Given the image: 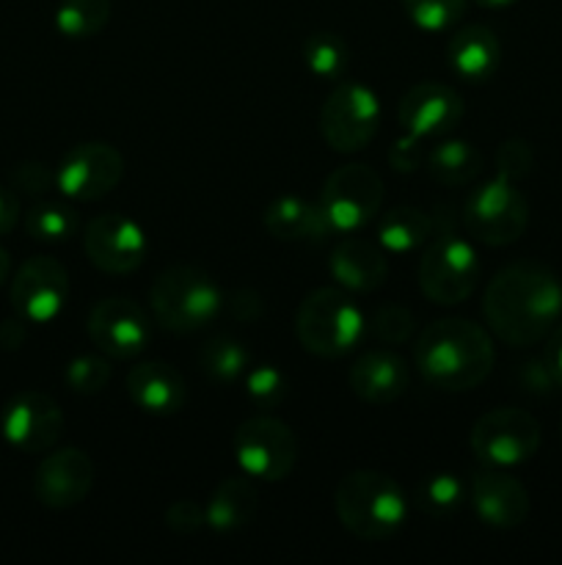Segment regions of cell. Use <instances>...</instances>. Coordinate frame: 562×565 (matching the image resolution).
Segmentation results:
<instances>
[{
  "instance_id": "cell-1",
  "label": "cell",
  "mask_w": 562,
  "mask_h": 565,
  "mask_svg": "<svg viewBox=\"0 0 562 565\" xmlns=\"http://www.w3.org/2000/svg\"><path fill=\"white\" fill-rule=\"evenodd\" d=\"M483 312L501 342L529 348L560 326L562 281L540 263H512L488 281Z\"/></svg>"
},
{
  "instance_id": "cell-2",
  "label": "cell",
  "mask_w": 562,
  "mask_h": 565,
  "mask_svg": "<svg viewBox=\"0 0 562 565\" xmlns=\"http://www.w3.org/2000/svg\"><path fill=\"white\" fill-rule=\"evenodd\" d=\"M494 342L483 326L461 318H444L424 326L413 348L419 375L444 392H468L494 370Z\"/></svg>"
},
{
  "instance_id": "cell-3",
  "label": "cell",
  "mask_w": 562,
  "mask_h": 565,
  "mask_svg": "<svg viewBox=\"0 0 562 565\" xmlns=\"http://www.w3.org/2000/svg\"><path fill=\"white\" fill-rule=\"evenodd\" d=\"M334 508L342 527L361 541L391 539L408 519V500L397 480L369 469H358L339 480Z\"/></svg>"
},
{
  "instance_id": "cell-4",
  "label": "cell",
  "mask_w": 562,
  "mask_h": 565,
  "mask_svg": "<svg viewBox=\"0 0 562 565\" xmlns=\"http://www.w3.org/2000/svg\"><path fill=\"white\" fill-rule=\"evenodd\" d=\"M295 334L303 351L320 359H339L364 340L367 318L345 287H320L298 307Z\"/></svg>"
},
{
  "instance_id": "cell-5",
  "label": "cell",
  "mask_w": 562,
  "mask_h": 565,
  "mask_svg": "<svg viewBox=\"0 0 562 565\" xmlns=\"http://www.w3.org/2000/svg\"><path fill=\"white\" fill-rule=\"evenodd\" d=\"M149 307L160 326L176 334L207 329L224 309V292L213 276L193 265H171L149 290Z\"/></svg>"
},
{
  "instance_id": "cell-6",
  "label": "cell",
  "mask_w": 562,
  "mask_h": 565,
  "mask_svg": "<svg viewBox=\"0 0 562 565\" xmlns=\"http://www.w3.org/2000/svg\"><path fill=\"white\" fill-rule=\"evenodd\" d=\"M320 210L334 235H356L380 213L383 180L369 166H339L320 191Z\"/></svg>"
},
{
  "instance_id": "cell-7",
  "label": "cell",
  "mask_w": 562,
  "mask_h": 565,
  "mask_svg": "<svg viewBox=\"0 0 562 565\" xmlns=\"http://www.w3.org/2000/svg\"><path fill=\"white\" fill-rule=\"evenodd\" d=\"M529 204L516 182L496 174L468 193L463 204V226L485 246H510L527 232Z\"/></svg>"
},
{
  "instance_id": "cell-8",
  "label": "cell",
  "mask_w": 562,
  "mask_h": 565,
  "mask_svg": "<svg viewBox=\"0 0 562 565\" xmlns=\"http://www.w3.org/2000/svg\"><path fill=\"white\" fill-rule=\"evenodd\" d=\"M479 265L477 248L452 232L435 237L428 248H424L422 259H419V287H422L424 298L441 307H455L463 303L479 285Z\"/></svg>"
},
{
  "instance_id": "cell-9",
  "label": "cell",
  "mask_w": 562,
  "mask_h": 565,
  "mask_svg": "<svg viewBox=\"0 0 562 565\" xmlns=\"http://www.w3.org/2000/svg\"><path fill=\"white\" fill-rule=\"evenodd\" d=\"M380 125L378 94L364 83L342 81L320 108V132L334 152H361Z\"/></svg>"
},
{
  "instance_id": "cell-10",
  "label": "cell",
  "mask_w": 562,
  "mask_h": 565,
  "mask_svg": "<svg viewBox=\"0 0 562 565\" xmlns=\"http://www.w3.org/2000/svg\"><path fill=\"white\" fill-rule=\"evenodd\" d=\"M235 461L246 478L279 483L290 478L298 461V439L275 417H251L235 430Z\"/></svg>"
},
{
  "instance_id": "cell-11",
  "label": "cell",
  "mask_w": 562,
  "mask_h": 565,
  "mask_svg": "<svg viewBox=\"0 0 562 565\" xmlns=\"http://www.w3.org/2000/svg\"><path fill=\"white\" fill-rule=\"evenodd\" d=\"M540 425L523 408H494L483 414L472 428V450L485 467H521L538 452Z\"/></svg>"
},
{
  "instance_id": "cell-12",
  "label": "cell",
  "mask_w": 562,
  "mask_h": 565,
  "mask_svg": "<svg viewBox=\"0 0 562 565\" xmlns=\"http://www.w3.org/2000/svg\"><path fill=\"white\" fill-rule=\"evenodd\" d=\"M125 177V158L119 149L102 141H86L72 147L61 158L58 171H55V185L72 202H97Z\"/></svg>"
},
{
  "instance_id": "cell-13",
  "label": "cell",
  "mask_w": 562,
  "mask_h": 565,
  "mask_svg": "<svg viewBox=\"0 0 562 565\" xmlns=\"http://www.w3.org/2000/svg\"><path fill=\"white\" fill-rule=\"evenodd\" d=\"M69 298V274L53 257H31L11 279V307L25 323H53Z\"/></svg>"
},
{
  "instance_id": "cell-14",
  "label": "cell",
  "mask_w": 562,
  "mask_h": 565,
  "mask_svg": "<svg viewBox=\"0 0 562 565\" xmlns=\"http://www.w3.org/2000/svg\"><path fill=\"white\" fill-rule=\"evenodd\" d=\"M147 235L132 218L102 213L83 230V252L102 274H132L147 259Z\"/></svg>"
},
{
  "instance_id": "cell-15",
  "label": "cell",
  "mask_w": 562,
  "mask_h": 565,
  "mask_svg": "<svg viewBox=\"0 0 562 565\" xmlns=\"http://www.w3.org/2000/svg\"><path fill=\"white\" fill-rule=\"evenodd\" d=\"M6 441L22 452H47L64 430V414L58 403L44 392H20L11 397L0 419Z\"/></svg>"
},
{
  "instance_id": "cell-16",
  "label": "cell",
  "mask_w": 562,
  "mask_h": 565,
  "mask_svg": "<svg viewBox=\"0 0 562 565\" xmlns=\"http://www.w3.org/2000/svg\"><path fill=\"white\" fill-rule=\"evenodd\" d=\"M88 337L110 359H132L147 348L152 329L132 298H105L88 315Z\"/></svg>"
},
{
  "instance_id": "cell-17",
  "label": "cell",
  "mask_w": 562,
  "mask_h": 565,
  "mask_svg": "<svg viewBox=\"0 0 562 565\" xmlns=\"http://www.w3.org/2000/svg\"><path fill=\"white\" fill-rule=\"evenodd\" d=\"M94 486V463L88 452L77 447L55 450L39 463L36 478H33V494L44 508L66 511V508L80 505Z\"/></svg>"
},
{
  "instance_id": "cell-18",
  "label": "cell",
  "mask_w": 562,
  "mask_h": 565,
  "mask_svg": "<svg viewBox=\"0 0 562 565\" xmlns=\"http://www.w3.org/2000/svg\"><path fill=\"white\" fill-rule=\"evenodd\" d=\"M402 130L417 138H439L455 130L463 119L461 94L441 83H419L400 99L397 110Z\"/></svg>"
},
{
  "instance_id": "cell-19",
  "label": "cell",
  "mask_w": 562,
  "mask_h": 565,
  "mask_svg": "<svg viewBox=\"0 0 562 565\" xmlns=\"http://www.w3.org/2000/svg\"><path fill=\"white\" fill-rule=\"evenodd\" d=\"M474 513L479 522L496 530L521 527L529 516V494L521 480L505 475L501 469H485L474 475L468 491Z\"/></svg>"
},
{
  "instance_id": "cell-20",
  "label": "cell",
  "mask_w": 562,
  "mask_h": 565,
  "mask_svg": "<svg viewBox=\"0 0 562 565\" xmlns=\"http://www.w3.org/2000/svg\"><path fill=\"white\" fill-rule=\"evenodd\" d=\"M408 381H411L408 362L400 353L386 351V348H375L358 356L347 373L353 395L369 406H389L400 401L408 390Z\"/></svg>"
},
{
  "instance_id": "cell-21",
  "label": "cell",
  "mask_w": 562,
  "mask_h": 565,
  "mask_svg": "<svg viewBox=\"0 0 562 565\" xmlns=\"http://www.w3.org/2000/svg\"><path fill=\"white\" fill-rule=\"evenodd\" d=\"M328 270L336 285L350 292H375L383 287L389 274V259L380 243L367 237H350L339 241L328 257Z\"/></svg>"
},
{
  "instance_id": "cell-22",
  "label": "cell",
  "mask_w": 562,
  "mask_h": 565,
  "mask_svg": "<svg viewBox=\"0 0 562 565\" xmlns=\"http://www.w3.org/2000/svg\"><path fill=\"white\" fill-rule=\"evenodd\" d=\"M127 395L141 412L171 417L185 406V379L165 362H141L127 373Z\"/></svg>"
},
{
  "instance_id": "cell-23",
  "label": "cell",
  "mask_w": 562,
  "mask_h": 565,
  "mask_svg": "<svg viewBox=\"0 0 562 565\" xmlns=\"http://www.w3.org/2000/svg\"><path fill=\"white\" fill-rule=\"evenodd\" d=\"M452 72L466 83H485L501 64V44L488 25H466L452 33L446 47Z\"/></svg>"
},
{
  "instance_id": "cell-24",
  "label": "cell",
  "mask_w": 562,
  "mask_h": 565,
  "mask_svg": "<svg viewBox=\"0 0 562 565\" xmlns=\"http://www.w3.org/2000/svg\"><path fill=\"white\" fill-rule=\"evenodd\" d=\"M264 230L279 241H320L328 235L320 204L301 196H279L264 207Z\"/></svg>"
},
{
  "instance_id": "cell-25",
  "label": "cell",
  "mask_w": 562,
  "mask_h": 565,
  "mask_svg": "<svg viewBox=\"0 0 562 565\" xmlns=\"http://www.w3.org/2000/svg\"><path fill=\"white\" fill-rule=\"evenodd\" d=\"M259 497L257 489L251 486L248 478H224L209 494L207 505V527L218 530V533H231L240 530L257 516Z\"/></svg>"
},
{
  "instance_id": "cell-26",
  "label": "cell",
  "mask_w": 562,
  "mask_h": 565,
  "mask_svg": "<svg viewBox=\"0 0 562 565\" xmlns=\"http://www.w3.org/2000/svg\"><path fill=\"white\" fill-rule=\"evenodd\" d=\"M428 169L439 185L463 188L474 182L483 171V154L474 143L455 138V141L435 143L433 152L428 154Z\"/></svg>"
},
{
  "instance_id": "cell-27",
  "label": "cell",
  "mask_w": 562,
  "mask_h": 565,
  "mask_svg": "<svg viewBox=\"0 0 562 565\" xmlns=\"http://www.w3.org/2000/svg\"><path fill=\"white\" fill-rule=\"evenodd\" d=\"M433 235V218L419 207H395L380 218L378 243L386 254H408Z\"/></svg>"
},
{
  "instance_id": "cell-28",
  "label": "cell",
  "mask_w": 562,
  "mask_h": 565,
  "mask_svg": "<svg viewBox=\"0 0 562 565\" xmlns=\"http://www.w3.org/2000/svg\"><path fill=\"white\" fill-rule=\"evenodd\" d=\"M248 364H251V356H248L246 345L229 340V337H215V340L204 342L198 351V367L209 381H218V384H231L246 375Z\"/></svg>"
},
{
  "instance_id": "cell-29",
  "label": "cell",
  "mask_w": 562,
  "mask_h": 565,
  "mask_svg": "<svg viewBox=\"0 0 562 565\" xmlns=\"http://www.w3.org/2000/svg\"><path fill=\"white\" fill-rule=\"evenodd\" d=\"M110 0H61L55 28L66 39H91L108 25Z\"/></svg>"
},
{
  "instance_id": "cell-30",
  "label": "cell",
  "mask_w": 562,
  "mask_h": 565,
  "mask_svg": "<svg viewBox=\"0 0 562 565\" xmlns=\"http://www.w3.org/2000/svg\"><path fill=\"white\" fill-rule=\"evenodd\" d=\"M463 500H466V489H463L461 478H455L452 472H433L422 478L417 486V497H413L419 511L433 519L455 513L463 505Z\"/></svg>"
},
{
  "instance_id": "cell-31",
  "label": "cell",
  "mask_w": 562,
  "mask_h": 565,
  "mask_svg": "<svg viewBox=\"0 0 562 565\" xmlns=\"http://www.w3.org/2000/svg\"><path fill=\"white\" fill-rule=\"evenodd\" d=\"M303 61L312 75L323 77V81H339L350 64V50H347L345 39L336 33H312L303 42Z\"/></svg>"
},
{
  "instance_id": "cell-32",
  "label": "cell",
  "mask_w": 562,
  "mask_h": 565,
  "mask_svg": "<svg viewBox=\"0 0 562 565\" xmlns=\"http://www.w3.org/2000/svg\"><path fill=\"white\" fill-rule=\"evenodd\" d=\"M77 226H80V221H77V213L69 207V204L39 202L33 204L25 215L28 235L44 243L69 241V237L77 232Z\"/></svg>"
},
{
  "instance_id": "cell-33",
  "label": "cell",
  "mask_w": 562,
  "mask_h": 565,
  "mask_svg": "<svg viewBox=\"0 0 562 565\" xmlns=\"http://www.w3.org/2000/svg\"><path fill=\"white\" fill-rule=\"evenodd\" d=\"M468 0H402L408 20L419 28V31L439 33L450 31L466 14Z\"/></svg>"
},
{
  "instance_id": "cell-34",
  "label": "cell",
  "mask_w": 562,
  "mask_h": 565,
  "mask_svg": "<svg viewBox=\"0 0 562 565\" xmlns=\"http://www.w3.org/2000/svg\"><path fill=\"white\" fill-rule=\"evenodd\" d=\"M413 326H417V318L402 303H383L367 320V331H372L375 340L386 342V345H402L411 340Z\"/></svg>"
},
{
  "instance_id": "cell-35",
  "label": "cell",
  "mask_w": 562,
  "mask_h": 565,
  "mask_svg": "<svg viewBox=\"0 0 562 565\" xmlns=\"http://www.w3.org/2000/svg\"><path fill=\"white\" fill-rule=\"evenodd\" d=\"M64 379L75 395H99L110 381V364L102 356H77L66 364Z\"/></svg>"
},
{
  "instance_id": "cell-36",
  "label": "cell",
  "mask_w": 562,
  "mask_h": 565,
  "mask_svg": "<svg viewBox=\"0 0 562 565\" xmlns=\"http://www.w3.org/2000/svg\"><path fill=\"white\" fill-rule=\"evenodd\" d=\"M246 392L257 406L273 408L284 401L287 395V379L284 373L273 367V364H259V367L246 373Z\"/></svg>"
},
{
  "instance_id": "cell-37",
  "label": "cell",
  "mask_w": 562,
  "mask_h": 565,
  "mask_svg": "<svg viewBox=\"0 0 562 565\" xmlns=\"http://www.w3.org/2000/svg\"><path fill=\"white\" fill-rule=\"evenodd\" d=\"M532 166L534 152L527 141H521V138H510V141L501 143L499 152H496V174L507 177V180L512 182L523 180V177L532 171Z\"/></svg>"
},
{
  "instance_id": "cell-38",
  "label": "cell",
  "mask_w": 562,
  "mask_h": 565,
  "mask_svg": "<svg viewBox=\"0 0 562 565\" xmlns=\"http://www.w3.org/2000/svg\"><path fill=\"white\" fill-rule=\"evenodd\" d=\"M165 522H169V527L174 530V533L191 535L198 533L202 527H207V511H204V505H198L196 500H180L169 508Z\"/></svg>"
},
{
  "instance_id": "cell-39",
  "label": "cell",
  "mask_w": 562,
  "mask_h": 565,
  "mask_svg": "<svg viewBox=\"0 0 562 565\" xmlns=\"http://www.w3.org/2000/svg\"><path fill=\"white\" fill-rule=\"evenodd\" d=\"M53 182L55 174L44 163H22L17 166L14 174H11V185L22 193H31V196L47 193Z\"/></svg>"
},
{
  "instance_id": "cell-40",
  "label": "cell",
  "mask_w": 562,
  "mask_h": 565,
  "mask_svg": "<svg viewBox=\"0 0 562 565\" xmlns=\"http://www.w3.org/2000/svg\"><path fill=\"white\" fill-rule=\"evenodd\" d=\"M422 160H424L422 138L411 136V132H406V136L397 138L395 147L389 149L391 169L400 171V174H411V171H417L419 166H422Z\"/></svg>"
},
{
  "instance_id": "cell-41",
  "label": "cell",
  "mask_w": 562,
  "mask_h": 565,
  "mask_svg": "<svg viewBox=\"0 0 562 565\" xmlns=\"http://www.w3.org/2000/svg\"><path fill=\"white\" fill-rule=\"evenodd\" d=\"M224 303H229V312L235 315L240 323H253L257 318H262L264 307H262V296L253 290H235L229 298H224Z\"/></svg>"
},
{
  "instance_id": "cell-42",
  "label": "cell",
  "mask_w": 562,
  "mask_h": 565,
  "mask_svg": "<svg viewBox=\"0 0 562 565\" xmlns=\"http://www.w3.org/2000/svg\"><path fill=\"white\" fill-rule=\"evenodd\" d=\"M545 340L549 342H545L543 364H545V370H549L551 381H554L556 386H562V323L556 326V329L551 331Z\"/></svg>"
},
{
  "instance_id": "cell-43",
  "label": "cell",
  "mask_w": 562,
  "mask_h": 565,
  "mask_svg": "<svg viewBox=\"0 0 562 565\" xmlns=\"http://www.w3.org/2000/svg\"><path fill=\"white\" fill-rule=\"evenodd\" d=\"M20 221V199L9 188L0 185V237L9 235Z\"/></svg>"
},
{
  "instance_id": "cell-44",
  "label": "cell",
  "mask_w": 562,
  "mask_h": 565,
  "mask_svg": "<svg viewBox=\"0 0 562 565\" xmlns=\"http://www.w3.org/2000/svg\"><path fill=\"white\" fill-rule=\"evenodd\" d=\"M25 320H22L20 315H17L14 320H3V323H0V348L14 351V348H20L22 342H25Z\"/></svg>"
},
{
  "instance_id": "cell-45",
  "label": "cell",
  "mask_w": 562,
  "mask_h": 565,
  "mask_svg": "<svg viewBox=\"0 0 562 565\" xmlns=\"http://www.w3.org/2000/svg\"><path fill=\"white\" fill-rule=\"evenodd\" d=\"M9 268H11L9 252H6V248H0V285H3L6 279H9Z\"/></svg>"
},
{
  "instance_id": "cell-46",
  "label": "cell",
  "mask_w": 562,
  "mask_h": 565,
  "mask_svg": "<svg viewBox=\"0 0 562 565\" xmlns=\"http://www.w3.org/2000/svg\"><path fill=\"white\" fill-rule=\"evenodd\" d=\"M483 9H507V6L518 3V0H477Z\"/></svg>"
},
{
  "instance_id": "cell-47",
  "label": "cell",
  "mask_w": 562,
  "mask_h": 565,
  "mask_svg": "<svg viewBox=\"0 0 562 565\" xmlns=\"http://www.w3.org/2000/svg\"><path fill=\"white\" fill-rule=\"evenodd\" d=\"M560 434H562V423H560Z\"/></svg>"
}]
</instances>
